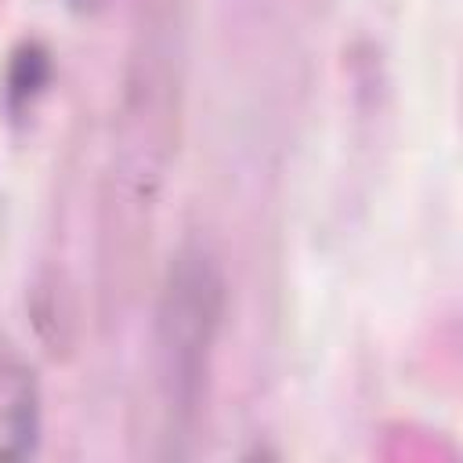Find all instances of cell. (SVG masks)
Masks as SVG:
<instances>
[{
    "instance_id": "6da1fadb",
    "label": "cell",
    "mask_w": 463,
    "mask_h": 463,
    "mask_svg": "<svg viewBox=\"0 0 463 463\" xmlns=\"http://www.w3.org/2000/svg\"><path fill=\"white\" fill-rule=\"evenodd\" d=\"M228 286L217 253L203 239H184L159 282L152 326L156 398L163 412L166 452L181 456L206 409L217 336L224 326Z\"/></svg>"
},
{
    "instance_id": "7a4b0ae2",
    "label": "cell",
    "mask_w": 463,
    "mask_h": 463,
    "mask_svg": "<svg viewBox=\"0 0 463 463\" xmlns=\"http://www.w3.org/2000/svg\"><path fill=\"white\" fill-rule=\"evenodd\" d=\"M174 47L159 33L141 36V54L127 76L123 109H119V137L112 148V184L116 195L127 199L119 217L141 213L152 206L166 163L174 152V123H177V72ZM112 195V199H116Z\"/></svg>"
},
{
    "instance_id": "277c9868",
    "label": "cell",
    "mask_w": 463,
    "mask_h": 463,
    "mask_svg": "<svg viewBox=\"0 0 463 463\" xmlns=\"http://www.w3.org/2000/svg\"><path fill=\"white\" fill-rule=\"evenodd\" d=\"M54 76V61L43 40H22L11 54H7V69H4V112L11 119H25L36 101L47 94Z\"/></svg>"
},
{
    "instance_id": "3957f363",
    "label": "cell",
    "mask_w": 463,
    "mask_h": 463,
    "mask_svg": "<svg viewBox=\"0 0 463 463\" xmlns=\"http://www.w3.org/2000/svg\"><path fill=\"white\" fill-rule=\"evenodd\" d=\"M43 438V383L36 365L0 340V463L36 456Z\"/></svg>"
},
{
    "instance_id": "5b68a950",
    "label": "cell",
    "mask_w": 463,
    "mask_h": 463,
    "mask_svg": "<svg viewBox=\"0 0 463 463\" xmlns=\"http://www.w3.org/2000/svg\"><path fill=\"white\" fill-rule=\"evenodd\" d=\"M112 0H65V7L72 11V14H83V18H90V14H98V11H105Z\"/></svg>"
}]
</instances>
